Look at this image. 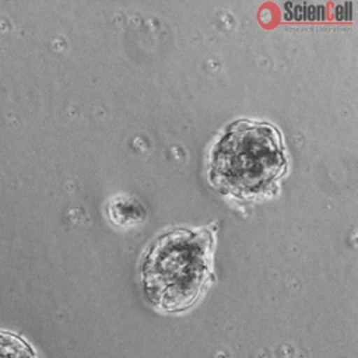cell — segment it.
Listing matches in <instances>:
<instances>
[{
	"instance_id": "obj_1",
	"label": "cell",
	"mask_w": 358,
	"mask_h": 358,
	"mask_svg": "<svg viewBox=\"0 0 358 358\" xmlns=\"http://www.w3.org/2000/svg\"><path fill=\"white\" fill-rule=\"evenodd\" d=\"M210 229L175 228L158 235L140 263L144 296L157 310L185 312L206 289L213 273Z\"/></svg>"
},
{
	"instance_id": "obj_2",
	"label": "cell",
	"mask_w": 358,
	"mask_h": 358,
	"mask_svg": "<svg viewBox=\"0 0 358 358\" xmlns=\"http://www.w3.org/2000/svg\"><path fill=\"white\" fill-rule=\"evenodd\" d=\"M288 168L281 133L267 122L235 120L214 143L207 162L210 185L225 196H267Z\"/></svg>"
},
{
	"instance_id": "obj_3",
	"label": "cell",
	"mask_w": 358,
	"mask_h": 358,
	"mask_svg": "<svg viewBox=\"0 0 358 358\" xmlns=\"http://www.w3.org/2000/svg\"><path fill=\"white\" fill-rule=\"evenodd\" d=\"M0 358H36V354L21 337L0 330Z\"/></svg>"
}]
</instances>
